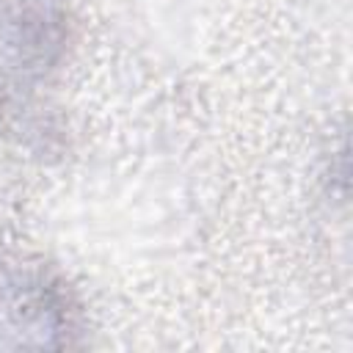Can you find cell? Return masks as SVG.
Wrapping results in <instances>:
<instances>
[{
    "instance_id": "cell-1",
    "label": "cell",
    "mask_w": 353,
    "mask_h": 353,
    "mask_svg": "<svg viewBox=\"0 0 353 353\" xmlns=\"http://www.w3.org/2000/svg\"><path fill=\"white\" fill-rule=\"evenodd\" d=\"M69 0H0V130L36 124L66 63Z\"/></svg>"
},
{
    "instance_id": "cell-2",
    "label": "cell",
    "mask_w": 353,
    "mask_h": 353,
    "mask_svg": "<svg viewBox=\"0 0 353 353\" xmlns=\"http://www.w3.org/2000/svg\"><path fill=\"white\" fill-rule=\"evenodd\" d=\"M83 334V306L61 273L41 262L0 270V347L63 350Z\"/></svg>"
}]
</instances>
